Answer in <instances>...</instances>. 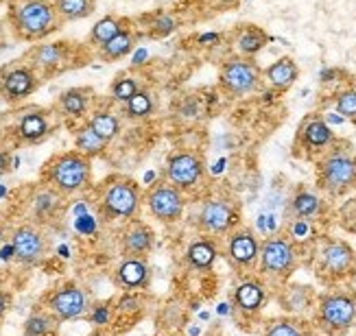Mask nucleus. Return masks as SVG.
Returning a JSON list of instances; mask_svg holds the SVG:
<instances>
[{
	"mask_svg": "<svg viewBox=\"0 0 356 336\" xmlns=\"http://www.w3.org/2000/svg\"><path fill=\"white\" fill-rule=\"evenodd\" d=\"M134 46H136V35H134V31L127 26V28H122L116 37H112L110 42L101 46L99 57L103 61H120L122 57H127L134 51Z\"/></svg>",
	"mask_w": 356,
	"mask_h": 336,
	"instance_id": "nucleus-26",
	"label": "nucleus"
},
{
	"mask_svg": "<svg viewBox=\"0 0 356 336\" xmlns=\"http://www.w3.org/2000/svg\"><path fill=\"white\" fill-rule=\"evenodd\" d=\"M204 175H206V166L193 151H173L166 158L164 179L171 181L181 192L195 190L201 183V179H204Z\"/></svg>",
	"mask_w": 356,
	"mask_h": 336,
	"instance_id": "nucleus-11",
	"label": "nucleus"
},
{
	"mask_svg": "<svg viewBox=\"0 0 356 336\" xmlns=\"http://www.w3.org/2000/svg\"><path fill=\"white\" fill-rule=\"evenodd\" d=\"M11 301H13V297L7 293V290H0V317L11 308Z\"/></svg>",
	"mask_w": 356,
	"mask_h": 336,
	"instance_id": "nucleus-41",
	"label": "nucleus"
},
{
	"mask_svg": "<svg viewBox=\"0 0 356 336\" xmlns=\"http://www.w3.org/2000/svg\"><path fill=\"white\" fill-rule=\"evenodd\" d=\"M5 236H7V217L5 212H0V247H3Z\"/></svg>",
	"mask_w": 356,
	"mask_h": 336,
	"instance_id": "nucleus-42",
	"label": "nucleus"
},
{
	"mask_svg": "<svg viewBox=\"0 0 356 336\" xmlns=\"http://www.w3.org/2000/svg\"><path fill=\"white\" fill-rule=\"evenodd\" d=\"M175 28H177V20H175L173 13L158 11L156 15H153V20H151V33L156 35V37L171 35V33H175Z\"/></svg>",
	"mask_w": 356,
	"mask_h": 336,
	"instance_id": "nucleus-38",
	"label": "nucleus"
},
{
	"mask_svg": "<svg viewBox=\"0 0 356 336\" xmlns=\"http://www.w3.org/2000/svg\"><path fill=\"white\" fill-rule=\"evenodd\" d=\"M267 301V290L260 280H245L234 288V305L243 314H256Z\"/></svg>",
	"mask_w": 356,
	"mask_h": 336,
	"instance_id": "nucleus-21",
	"label": "nucleus"
},
{
	"mask_svg": "<svg viewBox=\"0 0 356 336\" xmlns=\"http://www.w3.org/2000/svg\"><path fill=\"white\" fill-rule=\"evenodd\" d=\"M145 205L149 214L162 225H175L181 221L184 210H186V199L179 188H175L171 181L164 177L158 179L153 186L147 188L145 192Z\"/></svg>",
	"mask_w": 356,
	"mask_h": 336,
	"instance_id": "nucleus-8",
	"label": "nucleus"
},
{
	"mask_svg": "<svg viewBox=\"0 0 356 336\" xmlns=\"http://www.w3.org/2000/svg\"><path fill=\"white\" fill-rule=\"evenodd\" d=\"M319 188L332 196L348 194L356 188V158L343 149H334L317 164Z\"/></svg>",
	"mask_w": 356,
	"mask_h": 336,
	"instance_id": "nucleus-5",
	"label": "nucleus"
},
{
	"mask_svg": "<svg viewBox=\"0 0 356 336\" xmlns=\"http://www.w3.org/2000/svg\"><path fill=\"white\" fill-rule=\"evenodd\" d=\"M262 336H313V328L311 324H306L304 319L282 317V319H273L265 328V334Z\"/></svg>",
	"mask_w": 356,
	"mask_h": 336,
	"instance_id": "nucleus-28",
	"label": "nucleus"
},
{
	"mask_svg": "<svg viewBox=\"0 0 356 336\" xmlns=\"http://www.w3.org/2000/svg\"><path fill=\"white\" fill-rule=\"evenodd\" d=\"M92 99H95L92 87H68L57 96L55 110L61 116L79 120L92 112Z\"/></svg>",
	"mask_w": 356,
	"mask_h": 336,
	"instance_id": "nucleus-20",
	"label": "nucleus"
},
{
	"mask_svg": "<svg viewBox=\"0 0 356 336\" xmlns=\"http://www.w3.org/2000/svg\"><path fill=\"white\" fill-rule=\"evenodd\" d=\"M156 336H179V334H175V332H162V334H156Z\"/></svg>",
	"mask_w": 356,
	"mask_h": 336,
	"instance_id": "nucleus-46",
	"label": "nucleus"
},
{
	"mask_svg": "<svg viewBox=\"0 0 356 336\" xmlns=\"http://www.w3.org/2000/svg\"><path fill=\"white\" fill-rule=\"evenodd\" d=\"M321 271L330 280H343L356 269V253L346 240H328L319 253Z\"/></svg>",
	"mask_w": 356,
	"mask_h": 336,
	"instance_id": "nucleus-17",
	"label": "nucleus"
},
{
	"mask_svg": "<svg viewBox=\"0 0 356 336\" xmlns=\"http://www.w3.org/2000/svg\"><path fill=\"white\" fill-rule=\"evenodd\" d=\"M337 112L346 118H356V90H346L337 96Z\"/></svg>",
	"mask_w": 356,
	"mask_h": 336,
	"instance_id": "nucleus-39",
	"label": "nucleus"
},
{
	"mask_svg": "<svg viewBox=\"0 0 356 336\" xmlns=\"http://www.w3.org/2000/svg\"><path fill=\"white\" fill-rule=\"evenodd\" d=\"M57 324L59 321L46 308H42V310H35L33 314H29L22 332H24V336H49L55 332Z\"/></svg>",
	"mask_w": 356,
	"mask_h": 336,
	"instance_id": "nucleus-35",
	"label": "nucleus"
},
{
	"mask_svg": "<svg viewBox=\"0 0 356 336\" xmlns=\"http://www.w3.org/2000/svg\"><path fill=\"white\" fill-rule=\"evenodd\" d=\"M216 37H219L216 33H208V35H201V37H199V42H201V44H206V42H214Z\"/></svg>",
	"mask_w": 356,
	"mask_h": 336,
	"instance_id": "nucleus-44",
	"label": "nucleus"
},
{
	"mask_svg": "<svg viewBox=\"0 0 356 336\" xmlns=\"http://www.w3.org/2000/svg\"><path fill=\"white\" fill-rule=\"evenodd\" d=\"M70 57H72V46L68 42H49V44L33 46L24 55V61L40 76H51L64 70L70 64Z\"/></svg>",
	"mask_w": 356,
	"mask_h": 336,
	"instance_id": "nucleus-15",
	"label": "nucleus"
},
{
	"mask_svg": "<svg viewBox=\"0 0 356 336\" xmlns=\"http://www.w3.org/2000/svg\"><path fill=\"white\" fill-rule=\"evenodd\" d=\"M64 194H59L49 183H42L35 188L33 196H31V208H33V217L38 221H49L59 212L61 203H64Z\"/></svg>",
	"mask_w": 356,
	"mask_h": 336,
	"instance_id": "nucleus-22",
	"label": "nucleus"
},
{
	"mask_svg": "<svg viewBox=\"0 0 356 336\" xmlns=\"http://www.w3.org/2000/svg\"><path fill=\"white\" fill-rule=\"evenodd\" d=\"M7 133H9V127H7V120H5V116L0 114V146H3V142H5V137H7Z\"/></svg>",
	"mask_w": 356,
	"mask_h": 336,
	"instance_id": "nucleus-43",
	"label": "nucleus"
},
{
	"mask_svg": "<svg viewBox=\"0 0 356 336\" xmlns=\"http://www.w3.org/2000/svg\"><path fill=\"white\" fill-rule=\"evenodd\" d=\"M53 131V122H51V112L44 110V107H24L13 118V127L11 135L15 137L18 144H40Z\"/></svg>",
	"mask_w": 356,
	"mask_h": 336,
	"instance_id": "nucleus-14",
	"label": "nucleus"
},
{
	"mask_svg": "<svg viewBox=\"0 0 356 336\" xmlns=\"http://www.w3.org/2000/svg\"><path fill=\"white\" fill-rule=\"evenodd\" d=\"M122 28H127V20L118 18V15H103V18L90 28L88 42L92 46H97V49H101L103 44H107L112 37H116Z\"/></svg>",
	"mask_w": 356,
	"mask_h": 336,
	"instance_id": "nucleus-27",
	"label": "nucleus"
},
{
	"mask_svg": "<svg viewBox=\"0 0 356 336\" xmlns=\"http://www.w3.org/2000/svg\"><path fill=\"white\" fill-rule=\"evenodd\" d=\"M260 273L271 282H286L298 267V253L293 242L284 236H269L260 242L258 255Z\"/></svg>",
	"mask_w": 356,
	"mask_h": 336,
	"instance_id": "nucleus-6",
	"label": "nucleus"
},
{
	"mask_svg": "<svg viewBox=\"0 0 356 336\" xmlns=\"http://www.w3.org/2000/svg\"><path fill=\"white\" fill-rule=\"evenodd\" d=\"M315 324L328 336H341L356 326V293L330 290L317 299Z\"/></svg>",
	"mask_w": 356,
	"mask_h": 336,
	"instance_id": "nucleus-4",
	"label": "nucleus"
},
{
	"mask_svg": "<svg viewBox=\"0 0 356 336\" xmlns=\"http://www.w3.org/2000/svg\"><path fill=\"white\" fill-rule=\"evenodd\" d=\"M291 212L296 219H315L321 212V199L311 190H300L291 201Z\"/></svg>",
	"mask_w": 356,
	"mask_h": 336,
	"instance_id": "nucleus-36",
	"label": "nucleus"
},
{
	"mask_svg": "<svg viewBox=\"0 0 356 336\" xmlns=\"http://www.w3.org/2000/svg\"><path fill=\"white\" fill-rule=\"evenodd\" d=\"M46 310H49L57 321H72L79 319L90 310V297L88 290L81 288L79 284L68 282L61 284L59 288L51 290L46 297Z\"/></svg>",
	"mask_w": 356,
	"mask_h": 336,
	"instance_id": "nucleus-13",
	"label": "nucleus"
},
{
	"mask_svg": "<svg viewBox=\"0 0 356 336\" xmlns=\"http://www.w3.org/2000/svg\"><path fill=\"white\" fill-rule=\"evenodd\" d=\"M219 81L225 94L241 99L252 94L260 83V68L254 64L250 57H229L221 66Z\"/></svg>",
	"mask_w": 356,
	"mask_h": 336,
	"instance_id": "nucleus-9",
	"label": "nucleus"
},
{
	"mask_svg": "<svg viewBox=\"0 0 356 336\" xmlns=\"http://www.w3.org/2000/svg\"><path fill=\"white\" fill-rule=\"evenodd\" d=\"M9 171H11V153L5 146H0V177L7 175Z\"/></svg>",
	"mask_w": 356,
	"mask_h": 336,
	"instance_id": "nucleus-40",
	"label": "nucleus"
},
{
	"mask_svg": "<svg viewBox=\"0 0 356 336\" xmlns=\"http://www.w3.org/2000/svg\"><path fill=\"white\" fill-rule=\"evenodd\" d=\"M53 5L64 22H76L90 18L97 9V0H53Z\"/></svg>",
	"mask_w": 356,
	"mask_h": 336,
	"instance_id": "nucleus-30",
	"label": "nucleus"
},
{
	"mask_svg": "<svg viewBox=\"0 0 356 336\" xmlns=\"http://www.w3.org/2000/svg\"><path fill=\"white\" fill-rule=\"evenodd\" d=\"M153 110H156V99H153V94L145 87L138 90L136 94L125 103V114L131 120H145L153 114Z\"/></svg>",
	"mask_w": 356,
	"mask_h": 336,
	"instance_id": "nucleus-34",
	"label": "nucleus"
},
{
	"mask_svg": "<svg viewBox=\"0 0 356 336\" xmlns=\"http://www.w3.org/2000/svg\"><path fill=\"white\" fill-rule=\"evenodd\" d=\"M156 244V234H153L151 225H147L140 219L127 221L125 229L120 232V253L122 255H136L147 258Z\"/></svg>",
	"mask_w": 356,
	"mask_h": 336,
	"instance_id": "nucleus-18",
	"label": "nucleus"
},
{
	"mask_svg": "<svg viewBox=\"0 0 356 336\" xmlns=\"http://www.w3.org/2000/svg\"><path fill=\"white\" fill-rule=\"evenodd\" d=\"M51 253V240L35 223H22L11 232V255L22 267H38Z\"/></svg>",
	"mask_w": 356,
	"mask_h": 336,
	"instance_id": "nucleus-7",
	"label": "nucleus"
},
{
	"mask_svg": "<svg viewBox=\"0 0 356 336\" xmlns=\"http://www.w3.org/2000/svg\"><path fill=\"white\" fill-rule=\"evenodd\" d=\"M221 3H225V5H232V3H236V0H221Z\"/></svg>",
	"mask_w": 356,
	"mask_h": 336,
	"instance_id": "nucleus-47",
	"label": "nucleus"
},
{
	"mask_svg": "<svg viewBox=\"0 0 356 336\" xmlns=\"http://www.w3.org/2000/svg\"><path fill=\"white\" fill-rule=\"evenodd\" d=\"M105 149H107V142L88 127V122H83V125L74 131V151H79L81 156L92 160L97 156H103Z\"/></svg>",
	"mask_w": 356,
	"mask_h": 336,
	"instance_id": "nucleus-32",
	"label": "nucleus"
},
{
	"mask_svg": "<svg viewBox=\"0 0 356 336\" xmlns=\"http://www.w3.org/2000/svg\"><path fill=\"white\" fill-rule=\"evenodd\" d=\"M225 255L229 260V264L236 271L254 269L258 262V255H260V242H258L256 234L247 227L232 229L227 234Z\"/></svg>",
	"mask_w": 356,
	"mask_h": 336,
	"instance_id": "nucleus-16",
	"label": "nucleus"
},
{
	"mask_svg": "<svg viewBox=\"0 0 356 336\" xmlns=\"http://www.w3.org/2000/svg\"><path fill=\"white\" fill-rule=\"evenodd\" d=\"M9 22L15 37L22 42H42L64 24L53 0H18L11 5Z\"/></svg>",
	"mask_w": 356,
	"mask_h": 336,
	"instance_id": "nucleus-2",
	"label": "nucleus"
},
{
	"mask_svg": "<svg viewBox=\"0 0 356 336\" xmlns=\"http://www.w3.org/2000/svg\"><path fill=\"white\" fill-rule=\"evenodd\" d=\"M140 87H143V85H140V81L136 79V76L122 74V76H118V79L112 83L110 94H112V99H114L116 103H122V105H125Z\"/></svg>",
	"mask_w": 356,
	"mask_h": 336,
	"instance_id": "nucleus-37",
	"label": "nucleus"
},
{
	"mask_svg": "<svg viewBox=\"0 0 356 336\" xmlns=\"http://www.w3.org/2000/svg\"><path fill=\"white\" fill-rule=\"evenodd\" d=\"M86 122H88V127L99 137H103L107 144H110L114 137H118V133H120V118L112 110H103V107L92 110L88 114Z\"/></svg>",
	"mask_w": 356,
	"mask_h": 336,
	"instance_id": "nucleus-24",
	"label": "nucleus"
},
{
	"mask_svg": "<svg viewBox=\"0 0 356 336\" xmlns=\"http://www.w3.org/2000/svg\"><path fill=\"white\" fill-rule=\"evenodd\" d=\"M40 87V74L26 61H13L0 70V99L20 103Z\"/></svg>",
	"mask_w": 356,
	"mask_h": 336,
	"instance_id": "nucleus-12",
	"label": "nucleus"
},
{
	"mask_svg": "<svg viewBox=\"0 0 356 336\" xmlns=\"http://www.w3.org/2000/svg\"><path fill=\"white\" fill-rule=\"evenodd\" d=\"M0 3H3V0H0Z\"/></svg>",
	"mask_w": 356,
	"mask_h": 336,
	"instance_id": "nucleus-48",
	"label": "nucleus"
},
{
	"mask_svg": "<svg viewBox=\"0 0 356 336\" xmlns=\"http://www.w3.org/2000/svg\"><path fill=\"white\" fill-rule=\"evenodd\" d=\"M42 181L64 196L83 192L92 186V160L79 151L59 153L44 164Z\"/></svg>",
	"mask_w": 356,
	"mask_h": 336,
	"instance_id": "nucleus-3",
	"label": "nucleus"
},
{
	"mask_svg": "<svg viewBox=\"0 0 356 336\" xmlns=\"http://www.w3.org/2000/svg\"><path fill=\"white\" fill-rule=\"evenodd\" d=\"M267 33L258 26H243V31L236 35V49L241 57H252L258 51H262V46L267 44Z\"/></svg>",
	"mask_w": 356,
	"mask_h": 336,
	"instance_id": "nucleus-33",
	"label": "nucleus"
},
{
	"mask_svg": "<svg viewBox=\"0 0 356 336\" xmlns=\"http://www.w3.org/2000/svg\"><path fill=\"white\" fill-rule=\"evenodd\" d=\"M265 76H267V81H269L271 87L282 92V90H289L293 83L298 81L300 70H298V64L291 57H282V59H277L275 64H271L265 70Z\"/></svg>",
	"mask_w": 356,
	"mask_h": 336,
	"instance_id": "nucleus-25",
	"label": "nucleus"
},
{
	"mask_svg": "<svg viewBox=\"0 0 356 336\" xmlns=\"http://www.w3.org/2000/svg\"><path fill=\"white\" fill-rule=\"evenodd\" d=\"M88 336H114V334H112L110 330H103V328H101V330H95V332L88 334Z\"/></svg>",
	"mask_w": 356,
	"mask_h": 336,
	"instance_id": "nucleus-45",
	"label": "nucleus"
},
{
	"mask_svg": "<svg viewBox=\"0 0 356 336\" xmlns=\"http://www.w3.org/2000/svg\"><path fill=\"white\" fill-rule=\"evenodd\" d=\"M216 255H219L216 242L212 240V236L204 234L188 244V249H186V262H188V267L195 271H208V269H212Z\"/></svg>",
	"mask_w": 356,
	"mask_h": 336,
	"instance_id": "nucleus-23",
	"label": "nucleus"
},
{
	"mask_svg": "<svg viewBox=\"0 0 356 336\" xmlns=\"http://www.w3.org/2000/svg\"><path fill=\"white\" fill-rule=\"evenodd\" d=\"M238 225V210L236 205L221 196H212L201 203L197 227L206 236H227L232 229Z\"/></svg>",
	"mask_w": 356,
	"mask_h": 336,
	"instance_id": "nucleus-10",
	"label": "nucleus"
},
{
	"mask_svg": "<svg viewBox=\"0 0 356 336\" xmlns=\"http://www.w3.org/2000/svg\"><path fill=\"white\" fill-rule=\"evenodd\" d=\"M116 284L120 288L129 290H140L147 288L151 282V271L147 264V258H136V255H122V260L118 262L116 271H114Z\"/></svg>",
	"mask_w": 356,
	"mask_h": 336,
	"instance_id": "nucleus-19",
	"label": "nucleus"
},
{
	"mask_svg": "<svg viewBox=\"0 0 356 336\" xmlns=\"http://www.w3.org/2000/svg\"><path fill=\"white\" fill-rule=\"evenodd\" d=\"M145 205L140 183L127 175H112L99 188V214L105 221H134Z\"/></svg>",
	"mask_w": 356,
	"mask_h": 336,
	"instance_id": "nucleus-1",
	"label": "nucleus"
},
{
	"mask_svg": "<svg viewBox=\"0 0 356 336\" xmlns=\"http://www.w3.org/2000/svg\"><path fill=\"white\" fill-rule=\"evenodd\" d=\"M280 303H282V308H284L286 312L298 314V312H304V310L311 308V303H313V293H311V288H308V286L293 284V286L282 288V293H280Z\"/></svg>",
	"mask_w": 356,
	"mask_h": 336,
	"instance_id": "nucleus-31",
	"label": "nucleus"
},
{
	"mask_svg": "<svg viewBox=\"0 0 356 336\" xmlns=\"http://www.w3.org/2000/svg\"><path fill=\"white\" fill-rule=\"evenodd\" d=\"M302 140L308 149H326L332 140V129L326 125V120L321 118H311L306 120V125L302 129Z\"/></svg>",
	"mask_w": 356,
	"mask_h": 336,
	"instance_id": "nucleus-29",
	"label": "nucleus"
}]
</instances>
